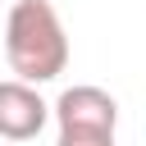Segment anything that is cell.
Here are the masks:
<instances>
[{
    "label": "cell",
    "mask_w": 146,
    "mask_h": 146,
    "mask_svg": "<svg viewBox=\"0 0 146 146\" xmlns=\"http://www.w3.org/2000/svg\"><path fill=\"white\" fill-rule=\"evenodd\" d=\"M5 64L18 82L36 87L68 68V32L50 0H14L5 18Z\"/></svg>",
    "instance_id": "obj_1"
},
{
    "label": "cell",
    "mask_w": 146,
    "mask_h": 146,
    "mask_svg": "<svg viewBox=\"0 0 146 146\" xmlns=\"http://www.w3.org/2000/svg\"><path fill=\"white\" fill-rule=\"evenodd\" d=\"M50 114H55V105H46V100L36 96V87H27V82H18V78L0 82V132H5V141H27V137H36Z\"/></svg>",
    "instance_id": "obj_3"
},
{
    "label": "cell",
    "mask_w": 146,
    "mask_h": 146,
    "mask_svg": "<svg viewBox=\"0 0 146 146\" xmlns=\"http://www.w3.org/2000/svg\"><path fill=\"white\" fill-rule=\"evenodd\" d=\"M55 146H114V132H59Z\"/></svg>",
    "instance_id": "obj_4"
},
{
    "label": "cell",
    "mask_w": 146,
    "mask_h": 146,
    "mask_svg": "<svg viewBox=\"0 0 146 146\" xmlns=\"http://www.w3.org/2000/svg\"><path fill=\"white\" fill-rule=\"evenodd\" d=\"M55 119H59V132H114L119 128V100L105 87L78 82V87L59 91Z\"/></svg>",
    "instance_id": "obj_2"
}]
</instances>
